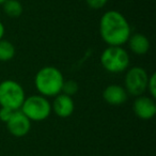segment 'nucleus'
I'll return each instance as SVG.
<instances>
[{
	"label": "nucleus",
	"instance_id": "1",
	"mask_svg": "<svg viewBox=\"0 0 156 156\" xmlns=\"http://www.w3.org/2000/svg\"><path fill=\"white\" fill-rule=\"evenodd\" d=\"M100 34L109 46H122L130 37L129 24L120 12L108 11L101 18Z\"/></svg>",
	"mask_w": 156,
	"mask_h": 156
},
{
	"label": "nucleus",
	"instance_id": "2",
	"mask_svg": "<svg viewBox=\"0 0 156 156\" xmlns=\"http://www.w3.org/2000/svg\"><path fill=\"white\" fill-rule=\"evenodd\" d=\"M64 83L63 75L55 66L42 67L37 73L34 78L35 88L39 93L43 96H56L61 93L62 86Z\"/></svg>",
	"mask_w": 156,
	"mask_h": 156
},
{
	"label": "nucleus",
	"instance_id": "3",
	"mask_svg": "<svg viewBox=\"0 0 156 156\" xmlns=\"http://www.w3.org/2000/svg\"><path fill=\"white\" fill-rule=\"evenodd\" d=\"M101 63L110 73H122L129 65V56L122 46H108L101 55Z\"/></svg>",
	"mask_w": 156,
	"mask_h": 156
},
{
	"label": "nucleus",
	"instance_id": "4",
	"mask_svg": "<svg viewBox=\"0 0 156 156\" xmlns=\"http://www.w3.org/2000/svg\"><path fill=\"white\" fill-rule=\"evenodd\" d=\"M25 98L23 87L15 80H3L0 83V106L8 107L12 110H18L22 107Z\"/></svg>",
	"mask_w": 156,
	"mask_h": 156
},
{
	"label": "nucleus",
	"instance_id": "5",
	"mask_svg": "<svg viewBox=\"0 0 156 156\" xmlns=\"http://www.w3.org/2000/svg\"><path fill=\"white\" fill-rule=\"evenodd\" d=\"M20 110L30 121H43L49 117L51 105L43 95H31L25 98Z\"/></svg>",
	"mask_w": 156,
	"mask_h": 156
},
{
	"label": "nucleus",
	"instance_id": "6",
	"mask_svg": "<svg viewBox=\"0 0 156 156\" xmlns=\"http://www.w3.org/2000/svg\"><path fill=\"white\" fill-rule=\"evenodd\" d=\"M147 76L144 69L140 66H134L127 71L125 75V90L127 94L134 96L142 95L147 90Z\"/></svg>",
	"mask_w": 156,
	"mask_h": 156
},
{
	"label": "nucleus",
	"instance_id": "7",
	"mask_svg": "<svg viewBox=\"0 0 156 156\" xmlns=\"http://www.w3.org/2000/svg\"><path fill=\"white\" fill-rule=\"evenodd\" d=\"M8 130L15 137H24L30 130L31 121L23 113L22 110H15L7 122Z\"/></svg>",
	"mask_w": 156,
	"mask_h": 156
},
{
	"label": "nucleus",
	"instance_id": "8",
	"mask_svg": "<svg viewBox=\"0 0 156 156\" xmlns=\"http://www.w3.org/2000/svg\"><path fill=\"white\" fill-rule=\"evenodd\" d=\"M134 112L142 120H149L155 115L156 105L153 98L149 96H138L134 103Z\"/></svg>",
	"mask_w": 156,
	"mask_h": 156
},
{
	"label": "nucleus",
	"instance_id": "9",
	"mask_svg": "<svg viewBox=\"0 0 156 156\" xmlns=\"http://www.w3.org/2000/svg\"><path fill=\"white\" fill-rule=\"evenodd\" d=\"M75 105L72 96L65 95L63 93H60L55 96L54 104L51 106V109H54V112L60 118H67L73 113Z\"/></svg>",
	"mask_w": 156,
	"mask_h": 156
},
{
	"label": "nucleus",
	"instance_id": "10",
	"mask_svg": "<svg viewBox=\"0 0 156 156\" xmlns=\"http://www.w3.org/2000/svg\"><path fill=\"white\" fill-rule=\"evenodd\" d=\"M103 98L112 106H119L126 102L127 100V92L125 88L121 87L119 85H110L104 90L103 92Z\"/></svg>",
	"mask_w": 156,
	"mask_h": 156
},
{
	"label": "nucleus",
	"instance_id": "11",
	"mask_svg": "<svg viewBox=\"0 0 156 156\" xmlns=\"http://www.w3.org/2000/svg\"><path fill=\"white\" fill-rule=\"evenodd\" d=\"M128 46L129 49L134 52L135 55H145L150 49V42L145 35L141 33H136L132 35L128 39Z\"/></svg>",
	"mask_w": 156,
	"mask_h": 156
},
{
	"label": "nucleus",
	"instance_id": "12",
	"mask_svg": "<svg viewBox=\"0 0 156 156\" xmlns=\"http://www.w3.org/2000/svg\"><path fill=\"white\" fill-rule=\"evenodd\" d=\"M3 11L9 17L16 18L22 15L23 13V5L18 0H7L3 3Z\"/></svg>",
	"mask_w": 156,
	"mask_h": 156
},
{
	"label": "nucleus",
	"instance_id": "13",
	"mask_svg": "<svg viewBox=\"0 0 156 156\" xmlns=\"http://www.w3.org/2000/svg\"><path fill=\"white\" fill-rule=\"evenodd\" d=\"M15 55V47L7 40H0V61H9Z\"/></svg>",
	"mask_w": 156,
	"mask_h": 156
},
{
	"label": "nucleus",
	"instance_id": "14",
	"mask_svg": "<svg viewBox=\"0 0 156 156\" xmlns=\"http://www.w3.org/2000/svg\"><path fill=\"white\" fill-rule=\"evenodd\" d=\"M78 91V83L74 80H67V81H64L63 83V86H62V90L61 92H63V94L65 95H69V96H72L74 94H76Z\"/></svg>",
	"mask_w": 156,
	"mask_h": 156
},
{
	"label": "nucleus",
	"instance_id": "15",
	"mask_svg": "<svg viewBox=\"0 0 156 156\" xmlns=\"http://www.w3.org/2000/svg\"><path fill=\"white\" fill-rule=\"evenodd\" d=\"M156 75L155 74H152L151 76L147 79V89L149 90V93L152 98H156Z\"/></svg>",
	"mask_w": 156,
	"mask_h": 156
},
{
	"label": "nucleus",
	"instance_id": "16",
	"mask_svg": "<svg viewBox=\"0 0 156 156\" xmlns=\"http://www.w3.org/2000/svg\"><path fill=\"white\" fill-rule=\"evenodd\" d=\"M14 111L15 110H12L11 108H8V107H1L0 108V121L7 123L10 120V118L12 117Z\"/></svg>",
	"mask_w": 156,
	"mask_h": 156
},
{
	"label": "nucleus",
	"instance_id": "17",
	"mask_svg": "<svg viewBox=\"0 0 156 156\" xmlns=\"http://www.w3.org/2000/svg\"><path fill=\"white\" fill-rule=\"evenodd\" d=\"M107 1H108V0H86L87 5H89L91 9H94V10L102 9L103 7H105Z\"/></svg>",
	"mask_w": 156,
	"mask_h": 156
},
{
	"label": "nucleus",
	"instance_id": "18",
	"mask_svg": "<svg viewBox=\"0 0 156 156\" xmlns=\"http://www.w3.org/2000/svg\"><path fill=\"white\" fill-rule=\"evenodd\" d=\"M3 35H5V26L1 22H0V40H2Z\"/></svg>",
	"mask_w": 156,
	"mask_h": 156
},
{
	"label": "nucleus",
	"instance_id": "19",
	"mask_svg": "<svg viewBox=\"0 0 156 156\" xmlns=\"http://www.w3.org/2000/svg\"><path fill=\"white\" fill-rule=\"evenodd\" d=\"M5 1H7V0H0V5H3Z\"/></svg>",
	"mask_w": 156,
	"mask_h": 156
}]
</instances>
